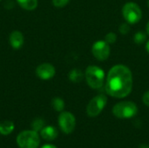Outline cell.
Returning <instances> with one entry per match:
<instances>
[{
	"label": "cell",
	"instance_id": "1",
	"mask_svg": "<svg viewBox=\"0 0 149 148\" xmlns=\"http://www.w3.org/2000/svg\"><path fill=\"white\" fill-rule=\"evenodd\" d=\"M133 83V74L130 69L124 65H116L107 73L106 91L111 97L123 99L131 93Z\"/></svg>",
	"mask_w": 149,
	"mask_h": 148
},
{
	"label": "cell",
	"instance_id": "2",
	"mask_svg": "<svg viewBox=\"0 0 149 148\" xmlns=\"http://www.w3.org/2000/svg\"><path fill=\"white\" fill-rule=\"evenodd\" d=\"M85 79L87 85L93 89H100L105 80V72L97 65H89L85 72Z\"/></svg>",
	"mask_w": 149,
	"mask_h": 148
},
{
	"label": "cell",
	"instance_id": "3",
	"mask_svg": "<svg viewBox=\"0 0 149 148\" xmlns=\"http://www.w3.org/2000/svg\"><path fill=\"white\" fill-rule=\"evenodd\" d=\"M138 113L137 105L132 101H121L113 107V114L118 119H131Z\"/></svg>",
	"mask_w": 149,
	"mask_h": 148
},
{
	"label": "cell",
	"instance_id": "4",
	"mask_svg": "<svg viewBox=\"0 0 149 148\" xmlns=\"http://www.w3.org/2000/svg\"><path fill=\"white\" fill-rule=\"evenodd\" d=\"M17 144L19 148H38L40 137L34 130L23 131L17 137Z\"/></svg>",
	"mask_w": 149,
	"mask_h": 148
},
{
	"label": "cell",
	"instance_id": "5",
	"mask_svg": "<svg viewBox=\"0 0 149 148\" xmlns=\"http://www.w3.org/2000/svg\"><path fill=\"white\" fill-rule=\"evenodd\" d=\"M122 15L127 23L130 24H137L142 17V10L135 3H127L122 8Z\"/></svg>",
	"mask_w": 149,
	"mask_h": 148
},
{
	"label": "cell",
	"instance_id": "6",
	"mask_svg": "<svg viewBox=\"0 0 149 148\" xmlns=\"http://www.w3.org/2000/svg\"><path fill=\"white\" fill-rule=\"evenodd\" d=\"M107 103V98L104 94H100L93 98L86 106V113L89 117H97L103 111Z\"/></svg>",
	"mask_w": 149,
	"mask_h": 148
},
{
	"label": "cell",
	"instance_id": "7",
	"mask_svg": "<svg viewBox=\"0 0 149 148\" xmlns=\"http://www.w3.org/2000/svg\"><path fill=\"white\" fill-rule=\"evenodd\" d=\"M58 125L63 133H72L76 126V119L74 115L69 112H62L58 116Z\"/></svg>",
	"mask_w": 149,
	"mask_h": 148
},
{
	"label": "cell",
	"instance_id": "8",
	"mask_svg": "<svg viewBox=\"0 0 149 148\" xmlns=\"http://www.w3.org/2000/svg\"><path fill=\"white\" fill-rule=\"evenodd\" d=\"M110 44L105 40H98L92 46V53L99 61H105L110 56Z\"/></svg>",
	"mask_w": 149,
	"mask_h": 148
},
{
	"label": "cell",
	"instance_id": "9",
	"mask_svg": "<svg viewBox=\"0 0 149 148\" xmlns=\"http://www.w3.org/2000/svg\"><path fill=\"white\" fill-rule=\"evenodd\" d=\"M36 74L40 79L49 80L55 76L56 70H55V67L52 64L43 63L37 67Z\"/></svg>",
	"mask_w": 149,
	"mask_h": 148
},
{
	"label": "cell",
	"instance_id": "10",
	"mask_svg": "<svg viewBox=\"0 0 149 148\" xmlns=\"http://www.w3.org/2000/svg\"><path fill=\"white\" fill-rule=\"evenodd\" d=\"M9 42L10 46L15 49H20L24 42V36L22 34V32L18 31H14L10 34V38H9Z\"/></svg>",
	"mask_w": 149,
	"mask_h": 148
},
{
	"label": "cell",
	"instance_id": "11",
	"mask_svg": "<svg viewBox=\"0 0 149 148\" xmlns=\"http://www.w3.org/2000/svg\"><path fill=\"white\" fill-rule=\"evenodd\" d=\"M40 135L44 140L52 141V140H54L57 139V137L58 135V132L56 127H54L52 126H45L40 131Z\"/></svg>",
	"mask_w": 149,
	"mask_h": 148
},
{
	"label": "cell",
	"instance_id": "12",
	"mask_svg": "<svg viewBox=\"0 0 149 148\" xmlns=\"http://www.w3.org/2000/svg\"><path fill=\"white\" fill-rule=\"evenodd\" d=\"M15 128L14 123L10 120H4L0 123V133L2 135H9Z\"/></svg>",
	"mask_w": 149,
	"mask_h": 148
},
{
	"label": "cell",
	"instance_id": "13",
	"mask_svg": "<svg viewBox=\"0 0 149 148\" xmlns=\"http://www.w3.org/2000/svg\"><path fill=\"white\" fill-rule=\"evenodd\" d=\"M68 78L73 83H79L85 78V74H83L81 70L75 68V69L71 70V72L68 74Z\"/></svg>",
	"mask_w": 149,
	"mask_h": 148
},
{
	"label": "cell",
	"instance_id": "14",
	"mask_svg": "<svg viewBox=\"0 0 149 148\" xmlns=\"http://www.w3.org/2000/svg\"><path fill=\"white\" fill-rule=\"evenodd\" d=\"M21 8L26 10H33L38 7V0H17Z\"/></svg>",
	"mask_w": 149,
	"mask_h": 148
},
{
	"label": "cell",
	"instance_id": "15",
	"mask_svg": "<svg viewBox=\"0 0 149 148\" xmlns=\"http://www.w3.org/2000/svg\"><path fill=\"white\" fill-rule=\"evenodd\" d=\"M52 107L57 112H62L65 108V102L61 98H54L52 101Z\"/></svg>",
	"mask_w": 149,
	"mask_h": 148
},
{
	"label": "cell",
	"instance_id": "16",
	"mask_svg": "<svg viewBox=\"0 0 149 148\" xmlns=\"http://www.w3.org/2000/svg\"><path fill=\"white\" fill-rule=\"evenodd\" d=\"M147 36L148 34L143 31H138L134 36V42L136 44H142L147 41Z\"/></svg>",
	"mask_w": 149,
	"mask_h": 148
},
{
	"label": "cell",
	"instance_id": "17",
	"mask_svg": "<svg viewBox=\"0 0 149 148\" xmlns=\"http://www.w3.org/2000/svg\"><path fill=\"white\" fill-rule=\"evenodd\" d=\"M31 129L36 131V132H40L44 127H45V121L41 119H36L32 121L31 125Z\"/></svg>",
	"mask_w": 149,
	"mask_h": 148
},
{
	"label": "cell",
	"instance_id": "18",
	"mask_svg": "<svg viewBox=\"0 0 149 148\" xmlns=\"http://www.w3.org/2000/svg\"><path fill=\"white\" fill-rule=\"evenodd\" d=\"M105 41L109 44H113L117 41V35L114 32H109L105 37Z\"/></svg>",
	"mask_w": 149,
	"mask_h": 148
},
{
	"label": "cell",
	"instance_id": "19",
	"mask_svg": "<svg viewBox=\"0 0 149 148\" xmlns=\"http://www.w3.org/2000/svg\"><path fill=\"white\" fill-rule=\"evenodd\" d=\"M52 4L57 8H63L70 2V0H52Z\"/></svg>",
	"mask_w": 149,
	"mask_h": 148
},
{
	"label": "cell",
	"instance_id": "20",
	"mask_svg": "<svg viewBox=\"0 0 149 148\" xmlns=\"http://www.w3.org/2000/svg\"><path fill=\"white\" fill-rule=\"evenodd\" d=\"M119 31L121 34L123 35H126L130 31V27H129V24L128 23H123L120 25V28H119Z\"/></svg>",
	"mask_w": 149,
	"mask_h": 148
},
{
	"label": "cell",
	"instance_id": "21",
	"mask_svg": "<svg viewBox=\"0 0 149 148\" xmlns=\"http://www.w3.org/2000/svg\"><path fill=\"white\" fill-rule=\"evenodd\" d=\"M142 101H143V103L147 106H149V91H147L143 94V96H142Z\"/></svg>",
	"mask_w": 149,
	"mask_h": 148
},
{
	"label": "cell",
	"instance_id": "22",
	"mask_svg": "<svg viewBox=\"0 0 149 148\" xmlns=\"http://www.w3.org/2000/svg\"><path fill=\"white\" fill-rule=\"evenodd\" d=\"M41 148H57V147H55V146H53V145H49V144H47V145H44L43 147H41Z\"/></svg>",
	"mask_w": 149,
	"mask_h": 148
},
{
	"label": "cell",
	"instance_id": "23",
	"mask_svg": "<svg viewBox=\"0 0 149 148\" xmlns=\"http://www.w3.org/2000/svg\"><path fill=\"white\" fill-rule=\"evenodd\" d=\"M146 31H147V34L149 36V21L148 22L147 25H146Z\"/></svg>",
	"mask_w": 149,
	"mask_h": 148
},
{
	"label": "cell",
	"instance_id": "24",
	"mask_svg": "<svg viewBox=\"0 0 149 148\" xmlns=\"http://www.w3.org/2000/svg\"><path fill=\"white\" fill-rule=\"evenodd\" d=\"M146 50H147V52L149 54V40L147 41V44H146Z\"/></svg>",
	"mask_w": 149,
	"mask_h": 148
},
{
	"label": "cell",
	"instance_id": "25",
	"mask_svg": "<svg viewBox=\"0 0 149 148\" xmlns=\"http://www.w3.org/2000/svg\"><path fill=\"white\" fill-rule=\"evenodd\" d=\"M139 148H149L148 145H141V146H140V147Z\"/></svg>",
	"mask_w": 149,
	"mask_h": 148
},
{
	"label": "cell",
	"instance_id": "26",
	"mask_svg": "<svg viewBox=\"0 0 149 148\" xmlns=\"http://www.w3.org/2000/svg\"><path fill=\"white\" fill-rule=\"evenodd\" d=\"M148 5L149 7V0H148Z\"/></svg>",
	"mask_w": 149,
	"mask_h": 148
},
{
	"label": "cell",
	"instance_id": "27",
	"mask_svg": "<svg viewBox=\"0 0 149 148\" xmlns=\"http://www.w3.org/2000/svg\"><path fill=\"white\" fill-rule=\"evenodd\" d=\"M0 1H1V0H0Z\"/></svg>",
	"mask_w": 149,
	"mask_h": 148
}]
</instances>
